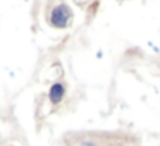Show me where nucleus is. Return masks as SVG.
I'll return each instance as SVG.
<instances>
[{
	"instance_id": "nucleus-2",
	"label": "nucleus",
	"mask_w": 160,
	"mask_h": 146,
	"mask_svg": "<svg viewBox=\"0 0 160 146\" xmlns=\"http://www.w3.org/2000/svg\"><path fill=\"white\" fill-rule=\"evenodd\" d=\"M50 101L52 103H59L60 100L64 98V95H66V88H64L62 83H55L52 88H50Z\"/></svg>"
},
{
	"instance_id": "nucleus-1",
	"label": "nucleus",
	"mask_w": 160,
	"mask_h": 146,
	"mask_svg": "<svg viewBox=\"0 0 160 146\" xmlns=\"http://www.w3.org/2000/svg\"><path fill=\"white\" fill-rule=\"evenodd\" d=\"M48 21L53 28L64 29V28L69 26L71 21H72V11H71V7L66 4H57L55 7L52 9V12H50Z\"/></svg>"
}]
</instances>
